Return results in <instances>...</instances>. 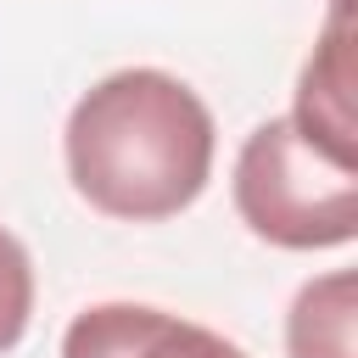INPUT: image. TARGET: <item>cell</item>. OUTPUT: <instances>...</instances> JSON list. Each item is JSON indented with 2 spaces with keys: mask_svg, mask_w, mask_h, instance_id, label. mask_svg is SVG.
<instances>
[{
  "mask_svg": "<svg viewBox=\"0 0 358 358\" xmlns=\"http://www.w3.org/2000/svg\"><path fill=\"white\" fill-rule=\"evenodd\" d=\"M352 324H358V274L330 268L296 291L285 313V352L291 358H358Z\"/></svg>",
  "mask_w": 358,
  "mask_h": 358,
  "instance_id": "5",
  "label": "cell"
},
{
  "mask_svg": "<svg viewBox=\"0 0 358 358\" xmlns=\"http://www.w3.org/2000/svg\"><path fill=\"white\" fill-rule=\"evenodd\" d=\"M28 319H34V257L0 224V352H11L28 336Z\"/></svg>",
  "mask_w": 358,
  "mask_h": 358,
  "instance_id": "6",
  "label": "cell"
},
{
  "mask_svg": "<svg viewBox=\"0 0 358 358\" xmlns=\"http://www.w3.org/2000/svg\"><path fill=\"white\" fill-rule=\"evenodd\" d=\"M291 123L341 162H358V22L352 0H330L313 56L296 78Z\"/></svg>",
  "mask_w": 358,
  "mask_h": 358,
  "instance_id": "4",
  "label": "cell"
},
{
  "mask_svg": "<svg viewBox=\"0 0 358 358\" xmlns=\"http://www.w3.org/2000/svg\"><path fill=\"white\" fill-rule=\"evenodd\" d=\"M241 224L285 252H324L358 235V162L313 145L291 117H268L241 140L235 157Z\"/></svg>",
  "mask_w": 358,
  "mask_h": 358,
  "instance_id": "2",
  "label": "cell"
},
{
  "mask_svg": "<svg viewBox=\"0 0 358 358\" xmlns=\"http://www.w3.org/2000/svg\"><path fill=\"white\" fill-rule=\"evenodd\" d=\"M73 190L123 224L185 213L213 179V112L162 67H117L90 84L62 129Z\"/></svg>",
  "mask_w": 358,
  "mask_h": 358,
  "instance_id": "1",
  "label": "cell"
},
{
  "mask_svg": "<svg viewBox=\"0 0 358 358\" xmlns=\"http://www.w3.org/2000/svg\"><path fill=\"white\" fill-rule=\"evenodd\" d=\"M62 358H246L229 336L179 319L151 302H95L84 308L67 336Z\"/></svg>",
  "mask_w": 358,
  "mask_h": 358,
  "instance_id": "3",
  "label": "cell"
}]
</instances>
